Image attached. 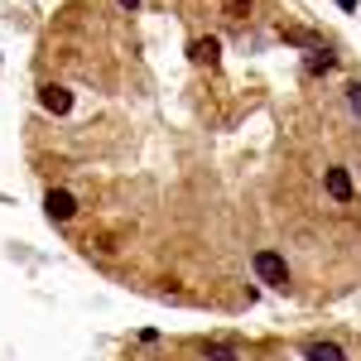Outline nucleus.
Instances as JSON below:
<instances>
[{"instance_id":"1","label":"nucleus","mask_w":361,"mask_h":361,"mask_svg":"<svg viewBox=\"0 0 361 361\" xmlns=\"http://www.w3.org/2000/svg\"><path fill=\"white\" fill-rule=\"evenodd\" d=\"M255 275L265 279L270 289H284V284H289V265H284L279 250H255Z\"/></svg>"},{"instance_id":"2","label":"nucleus","mask_w":361,"mask_h":361,"mask_svg":"<svg viewBox=\"0 0 361 361\" xmlns=\"http://www.w3.org/2000/svg\"><path fill=\"white\" fill-rule=\"evenodd\" d=\"M44 212H49L54 222H68V217L78 212V202H73V193H63V188H58V193H49V202H44Z\"/></svg>"},{"instance_id":"3","label":"nucleus","mask_w":361,"mask_h":361,"mask_svg":"<svg viewBox=\"0 0 361 361\" xmlns=\"http://www.w3.org/2000/svg\"><path fill=\"white\" fill-rule=\"evenodd\" d=\"M323 183H328V193H333L337 202H352V173H347V169H328Z\"/></svg>"},{"instance_id":"4","label":"nucleus","mask_w":361,"mask_h":361,"mask_svg":"<svg viewBox=\"0 0 361 361\" xmlns=\"http://www.w3.org/2000/svg\"><path fill=\"white\" fill-rule=\"evenodd\" d=\"M39 102H44V111L63 116L68 106H73V92H68V87H44V97H39Z\"/></svg>"},{"instance_id":"5","label":"nucleus","mask_w":361,"mask_h":361,"mask_svg":"<svg viewBox=\"0 0 361 361\" xmlns=\"http://www.w3.org/2000/svg\"><path fill=\"white\" fill-rule=\"evenodd\" d=\"M308 361H347V352H342L337 342H313V347H308Z\"/></svg>"},{"instance_id":"6","label":"nucleus","mask_w":361,"mask_h":361,"mask_svg":"<svg viewBox=\"0 0 361 361\" xmlns=\"http://www.w3.org/2000/svg\"><path fill=\"white\" fill-rule=\"evenodd\" d=\"M188 54H193L197 63H217V39H197V44L188 49Z\"/></svg>"},{"instance_id":"7","label":"nucleus","mask_w":361,"mask_h":361,"mask_svg":"<svg viewBox=\"0 0 361 361\" xmlns=\"http://www.w3.org/2000/svg\"><path fill=\"white\" fill-rule=\"evenodd\" d=\"M207 361H236V352L222 347V342H212V347H207Z\"/></svg>"},{"instance_id":"8","label":"nucleus","mask_w":361,"mask_h":361,"mask_svg":"<svg viewBox=\"0 0 361 361\" xmlns=\"http://www.w3.org/2000/svg\"><path fill=\"white\" fill-rule=\"evenodd\" d=\"M333 68V54H313L308 58V73H328Z\"/></svg>"},{"instance_id":"9","label":"nucleus","mask_w":361,"mask_h":361,"mask_svg":"<svg viewBox=\"0 0 361 361\" xmlns=\"http://www.w3.org/2000/svg\"><path fill=\"white\" fill-rule=\"evenodd\" d=\"M347 102H352V111L361 116V82H352V87H347Z\"/></svg>"},{"instance_id":"10","label":"nucleus","mask_w":361,"mask_h":361,"mask_svg":"<svg viewBox=\"0 0 361 361\" xmlns=\"http://www.w3.org/2000/svg\"><path fill=\"white\" fill-rule=\"evenodd\" d=\"M337 5H342V10H357V0H337Z\"/></svg>"},{"instance_id":"11","label":"nucleus","mask_w":361,"mask_h":361,"mask_svg":"<svg viewBox=\"0 0 361 361\" xmlns=\"http://www.w3.org/2000/svg\"><path fill=\"white\" fill-rule=\"evenodd\" d=\"M121 5H126V10H135V5H140V0H121Z\"/></svg>"}]
</instances>
